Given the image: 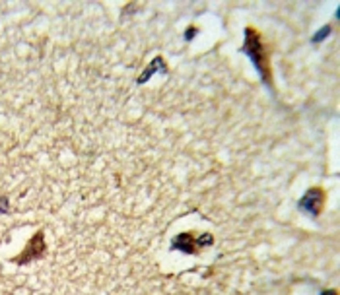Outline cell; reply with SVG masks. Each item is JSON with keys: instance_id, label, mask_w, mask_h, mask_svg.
<instances>
[{"instance_id": "cell-1", "label": "cell", "mask_w": 340, "mask_h": 295, "mask_svg": "<svg viewBox=\"0 0 340 295\" xmlns=\"http://www.w3.org/2000/svg\"><path fill=\"white\" fill-rule=\"evenodd\" d=\"M241 53L249 57V61L253 62L255 70L259 72L260 80L272 88V68H270V53H268V45L262 39V33L253 28L247 26L243 30V45H241Z\"/></svg>"}, {"instance_id": "cell-2", "label": "cell", "mask_w": 340, "mask_h": 295, "mask_svg": "<svg viewBox=\"0 0 340 295\" xmlns=\"http://www.w3.org/2000/svg\"><path fill=\"white\" fill-rule=\"evenodd\" d=\"M214 245L212 233H194V231H183L171 241V250H179L183 254H198L206 247Z\"/></svg>"}, {"instance_id": "cell-3", "label": "cell", "mask_w": 340, "mask_h": 295, "mask_svg": "<svg viewBox=\"0 0 340 295\" xmlns=\"http://www.w3.org/2000/svg\"><path fill=\"white\" fill-rule=\"evenodd\" d=\"M45 254H47L45 231L39 229V231L28 241V245L24 247V250H22L18 256H12V258H10V262L16 264V266H26V264H30V262H33V260L43 258Z\"/></svg>"}, {"instance_id": "cell-4", "label": "cell", "mask_w": 340, "mask_h": 295, "mask_svg": "<svg viewBox=\"0 0 340 295\" xmlns=\"http://www.w3.org/2000/svg\"><path fill=\"white\" fill-rule=\"evenodd\" d=\"M324 202H326V192L321 186H311L305 190V194L297 200V210L303 212L309 217H319L324 210Z\"/></svg>"}, {"instance_id": "cell-5", "label": "cell", "mask_w": 340, "mask_h": 295, "mask_svg": "<svg viewBox=\"0 0 340 295\" xmlns=\"http://www.w3.org/2000/svg\"><path fill=\"white\" fill-rule=\"evenodd\" d=\"M154 74H167V64H165V61H163V57H156V59H152L150 61V64H148V68L138 76V84H146Z\"/></svg>"}, {"instance_id": "cell-6", "label": "cell", "mask_w": 340, "mask_h": 295, "mask_svg": "<svg viewBox=\"0 0 340 295\" xmlns=\"http://www.w3.org/2000/svg\"><path fill=\"white\" fill-rule=\"evenodd\" d=\"M330 31H332V28H330L328 24H326V26H323V28H321V30H319V31H317V33H315L313 37H311V43L319 45V43H321L323 39H326V37L330 35Z\"/></svg>"}, {"instance_id": "cell-7", "label": "cell", "mask_w": 340, "mask_h": 295, "mask_svg": "<svg viewBox=\"0 0 340 295\" xmlns=\"http://www.w3.org/2000/svg\"><path fill=\"white\" fill-rule=\"evenodd\" d=\"M196 31H198L196 26H189V30L185 31V41H193L196 37Z\"/></svg>"}, {"instance_id": "cell-8", "label": "cell", "mask_w": 340, "mask_h": 295, "mask_svg": "<svg viewBox=\"0 0 340 295\" xmlns=\"http://www.w3.org/2000/svg\"><path fill=\"white\" fill-rule=\"evenodd\" d=\"M8 212H10L8 198H6V196H0V214H8Z\"/></svg>"}, {"instance_id": "cell-9", "label": "cell", "mask_w": 340, "mask_h": 295, "mask_svg": "<svg viewBox=\"0 0 340 295\" xmlns=\"http://www.w3.org/2000/svg\"><path fill=\"white\" fill-rule=\"evenodd\" d=\"M321 295H338V291H336V289H326V291H323Z\"/></svg>"}]
</instances>
